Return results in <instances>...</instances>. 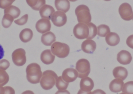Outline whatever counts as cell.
Segmentation results:
<instances>
[{
  "label": "cell",
  "mask_w": 133,
  "mask_h": 94,
  "mask_svg": "<svg viewBox=\"0 0 133 94\" xmlns=\"http://www.w3.org/2000/svg\"><path fill=\"white\" fill-rule=\"evenodd\" d=\"M70 1L72 2H76V1H77V0H69Z\"/></svg>",
  "instance_id": "cell-43"
},
{
  "label": "cell",
  "mask_w": 133,
  "mask_h": 94,
  "mask_svg": "<svg viewBox=\"0 0 133 94\" xmlns=\"http://www.w3.org/2000/svg\"><path fill=\"white\" fill-rule=\"evenodd\" d=\"M92 94H106V93L102 90L100 89L95 90L92 92Z\"/></svg>",
  "instance_id": "cell-36"
},
{
  "label": "cell",
  "mask_w": 133,
  "mask_h": 94,
  "mask_svg": "<svg viewBox=\"0 0 133 94\" xmlns=\"http://www.w3.org/2000/svg\"><path fill=\"white\" fill-rule=\"evenodd\" d=\"M77 94H92V92L91 91L89 92H85V91H83L81 89L79 90Z\"/></svg>",
  "instance_id": "cell-39"
},
{
  "label": "cell",
  "mask_w": 133,
  "mask_h": 94,
  "mask_svg": "<svg viewBox=\"0 0 133 94\" xmlns=\"http://www.w3.org/2000/svg\"><path fill=\"white\" fill-rule=\"evenodd\" d=\"M28 5L33 10L39 11L44 5L46 4V0H26Z\"/></svg>",
  "instance_id": "cell-23"
},
{
  "label": "cell",
  "mask_w": 133,
  "mask_h": 94,
  "mask_svg": "<svg viewBox=\"0 0 133 94\" xmlns=\"http://www.w3.org/2000/svg\"><path fill=\"white\" fill-rule=\"evenodd\" d=\"M5 90L4 87L2 86H0V94H4Z\"/></svg>",
  "instance_id": "cell-41"
},
{
  "label": "cell",
  "mask_w": 133,
  "mask_h": 94,
  "mask_svg": "<svg viewBox=\"0 0 133 94\" xmlns=\"http://www.w3.org/2000/svg\"><path fill=\"white\" fill-rule=\"evenodd\" d=\"M4 13L9 14L12 16L14 19H16L19 16L21 11L18 7L11 5L4 9Z\"/></svg>",
  "instance_id": "cell-24"
},
{
  "label": "cell",
  "mask_w": 133,
  "mask_h": 94,
  "mask_svg": "<svg viewBox=\"0 0 133 94\" xmlns=\"http://www.w3.org/2000/svg\"></svg>",
  "instance_id": "cell-46"
},
{
  "label": "cell",
  "mask_w": 133,
  "mask_h": 94,
  "mask_svg": "<svg viewBox=\"0 0 133 94\" xmlns=\"http://www.w3.org/2000/svg\"><path fill=\"white\" fill-rule=\"evenodd\" d=\"M12 58L15 65L18 66H22L26 62L25 51L22 48L16 49L12 54Z\"/></svg>",
  "instance_id": "cell-7"
},
{
  "label": "cell",
  "mask_w": 133,
  "mask_h": 94,
  "mask_svg": "<svg viewBox=\"0 0 133 94\" xmlns=\"http://www.w3.org/2000/svg\"><path fill=\"white\" fill-rule=\"evenodd\" d=\"M89 29V34L87 39H94L97 34V28L92 23L90 22L87 24Z\"/></svg>",
  "instance_id": "cell-28"
},
{
  "label": "cell",
  "mask_w": 133,
  "mask_h": 94,
  "mask_svg": "<svg viewBox=\"0 0 133 94\" xmlns=\"http://www.w3.org/2000/svg\"><path fill=\"white\" fill-rule=\"evenodd\" d=\"M96 43L90 39H87L84 41L81 44V49L85 53L92 54L96 49Z\"/></svg>",
  "instance_id": "cell-13"
},
{
  "label": "cell",
  "mask_w": 133,
  "mask_h": 94,
  "mask_svg": "<svg viewBox=\"0 0 133 94\" xmlns=\"http://www.w3.org/2000/svg\"><path fill=\"white\" fill-rule=\"evenodd\" d=\"M104 1H110L111 0H104Z\"/></svg>",
  "instance_id": "cell-45"
},
{
  "label": "cell",
  "mask_w": 133,
  "mask_h": 94,
  "mask_svg": "<svg viewBox=\"0 0 133 94\" xmlns=\"http://www.w3.org/2000/svg\"><path fill=\"white\" fill-rule=\"evenodd\" d=\"M4 94H15V90L12 88L10 86L4 87Z\"/></svg>",
  "instance_id": "cell-34"
},
{
  "label": "cell",
  "mask_w": 133,
  "mask_h": 94,
  "mask_svg": "<svg viewBox=\"0 0 133 94\" xmlns=\"http://www.w3.org/2000/svg\"><path fill=\"white\" fill-rule=\"evenodd\" d=\"M75 14L79 23L88 24L90 22L91 16L88 7L85 5H80L75 9Z\"/></svg>",
  "instance_id": "cell-3"
},
{
  "label": "cell",
  "mask_w": 133,
  "mask_h": 94,
  "mask_svg": "<svg viewBox=\"0 0 133 94\" xmlns=\"http://www.w3.org/2000/svg\"><path fill=\"white\" fill-rule=\"evenodd\" d=\"M73 33L75 37L79 39H87L89 34L88 26L85 23H79L74 26Z\"/></svg>",
  "instance_id": "cell-6"
},
{
  "label": "cell",
  "mask_w": 133,
  "mask_h": 94,
  "mask_svg": "<svg viewBox=\"0 0 133 94\" xmlns=\"http://www.w3.org/2000/svg\"><path fill=\"white\" fill-rule=\"evenodd\" d=\"M55 84L56 87L59 90H65L68 88L69 83L65 81L62 79V76H59L58 77Z\"/></svg>",
  "instance_id": "cell-27"
},
{
  "label": "cell",
  "mask_w": 133,
  "mask_h": 94,
  "mask_svg": "<svg viewBox=\"0 0 133 94\" xmlns=\"http://www.w3.org/2000/svg\"><path fill=\"white\" fill-rule=\"evenodd\" d=\"M119 13L121 18L125 21H130L133 18V11L131 5L129 3H124L119 8Z\"/></svg>",
  "instance_id": "cell-8"
},
{
  "label": "cell",
  "mask_w": 133,
  "mask_h": 94,
  "mask_svg": "<svg viewBox=\"0 0 133 94\" xmlns=\"http://www.w3.org/2000/svg\"><path fill=\"white\" fill-rule=\"evenodd\" d=\"M113 76L115 78H120L123 80H125L128 75V71L126 69L119 66L116 67L113 70Z\"/></svg>",
  "instance_id": "cell-21"
},
{
  "label": "cell",
  "mask_w": 133,
  "mask_h": 94,
  "mask_svg": "<svg viewBox=\"0 0 133 94\" xmlns=\"http://www.w3.org/2000/svg\"><path fill=\"white\" fill-rule=\"evenodd\" d=\"M22 94H35L33 91L30 90H27L23 92Z\"/></svg>",
  "instance_id": "cell-40"
},
{
  "label": "cell",
  "mask_w": 133,
  "mask_h": 94,
  "mask_svg": "<svg viewBox=\"0 0 133 94\" xmlns=\"http://www.w3.org/2000/svg\"><path fill=\"white\" fill-rule=\"evenodd\" d=\"M8 2H11V3H13L16 0H5Z\"/></svg>",
  "instance_id": "cell-42"
},
{
  "label": "cell",
  "mask_w": 133,
  "mask_h": 94,
  "mask_svg": "<svg viewBox=\"0 0 133 94\" xmlns=\"http://www.w3.org/2000/svg\"><path fill=\"white\" fill-rule=\"evenodd\" d=\"M15 19L12 16L8 14H4L2 21V24L4 28H8L11 26Z\"/></svg>",
  "instance_id": "cell-25"
},
{
  "label": "cell",
  "mask_w": 133,
  "mask_h": 94,
  "mask_svg": "<svg viewBox=\"0 0 133 94\" xmlns=\"http://www.w3.org/2000/svg\"><path fill=\"white\" fill-rule=\"evenodd\" d=\"M55 94H70V92L67 90H58Z\"/></svg>",
  "instance_id": "cell-38"
},
{
  "label": "cell",
  "mask_w": 133,
  "mask_h": 94,
  "mask_svg": "<svg viewBox=\"0 0 133 94\" xmlns=\"http://www.w3.org/2000/svg\"><path fill=\"white\" fill-rule=\"evenodd\" d=\"M51 21L54 25L57 27L63 26L67 22V17L64 12L58 11L53 14L51 17Z\"/></svg>",
  "instance_id": "cell-9"
},
{
  "label": "cell",
  "mask_w": 133,
  "mask_h": 94,
  "mask_svg": "<svg viewBox=\"0 0 133 94\" xmlns=\"http://www.w3.org/2000/svg\"><path fill=\"white\" fill-rule=\"evenodd\" d=\"M33 36L32 31L29 29H25L22 30L19 33V37L22 42L28 43L31 40Z\"/></svg>",
  "instance_id": "cell-22"
},
{
  "label": "cell",
  "mask_w": 133,
  "mask_h": 94,
  "mask_svg": "<svg viewBox=\"0 0 133 94\" xmlns=\"http://www.w3.org/2000/svg\"><path fill=\"white\" fill-rule=\"evenodd\" d=\"M55 56L51 52L50 49H46L42 52L41 55V59L43 63L46 65H50L54 62Z\"/></svg>",
  "instance_id": "cell-15"
},
{
  "label": "cell",
  "mask_w": 133,
  "mask_h": 94,
  "mask_svg": "<svg viewBox=\"0 0 133 94\" xmlns=\"http://www.w3.org/2000/svg\"><path fill=\"white\" fill-rule=\"evenodd\" d=\"M55 10L51 5L45 4L39 10V13L41 18L51 19L53 14L55 12Z\"/></svg>",
  "instance_id": "cell-16"
},
{
  "label": "cell",
  "mask_w": 133,
  "mask_h": 94,
  "mask_svg": "<svg viewBox=\"0 0 133 94\" xmlns=\"http://www.w3.org/2000/svg\"><path fill=\"white\" fill-rule=\"evenodd\" d=\"M4 56V51L2 46L0 44V59H2Z\"/></svg>",
  "instance_id": "cell-37"
},
{
  "label": "cell",
  "mask_w": 133,
  "mask_h": 94,
  "mask_svg": "<svg viewBox=\"0 0 133 94\" xmlns=\"http://www.w3.org/2000/svg\"><path fill=\"white\" fill-rule=\"evenodd\" d=\"M26 79L30 83L37 84L40 83L42 73L40 66L37 63H32L27 66L26 69Z\"/></svg>",
  "instance_id": "cell-1"
},
{
  "label": "cell",
  "mask_w": 133,
  "mask_h": 94,
  "mask_svg": "<svg viewBox=\"0 0 133 94\" xmlns=\"http://www.w3.org/2000/svg\"><path fill=\"white\" fill-rule=\"evenodd\" d=\"M119 94H127V93H123H123H120Z\"/></svg>",
  "instance_id": "cell-44"
},
{
  "label": "cell",
  "mask_w": 133,
  "mask_h": 94,
  "mask_svg": "<svg viewBox=\"0 0 133 94\" xmlns=\"http://www.w3.org/2000/svg\"><path fill=\"white\" fill-rule=\"evenodd\" d=\"M12 3L8 2L5 0H0V8L5 9L12 5Z\"/></svg>",
  "instance_id": "cell-33"
},
{
  "label": "cell",
  "mask_w": 133,
  "mask_h": 94,
  "mask_svg": "<svg viewBox=\"0 0 133 94\" xmlns=\"http://www.w3.org/2000/svg\"><path fill=\"white\" fill-rule=\"evenodd\" d=\"M124 83L120 78H116L110 83L109 88L112 92L118 93L122 90Z\"/></svg>",
  "instance_id": "cell-17"
},
{
  "label": "cell",
  "mask_w": 133,
  "mask_h": 94,
  "mask_svg": "<svg viewBox=\"0 0 133 94\" xmlns=\"http://www.w3.org/2000/svg\"><path fill=\"white\" fill-rule=\"evenodd\" d=\"M132 55L128 51L122 50L117 55V59L118 62L122 65L130 64L132 60Z\"/></svg>",
  "instance_id": "cell-12"
},
{
  "label": "cell",
  "mask_w": 133,
  "mask_h": 94,
  "mask_svg": "<svg viewBox=\"0 0 133 94\" xmlns=\"http://www.w3.org/2000/svg\"><path fill=\"white\" fill-rule=\"evenodd\" d=\"M106 43L109 46H116L120 42L119 36L116 33L110 32L105 37Z\"/></svg>",
  "instance_id": "cell-19"
},
{
  "label": "cell",
  "mask_w": 133,
  "mask_h": 94,
  "mask_svg": "<svg viewBox=\"0 0 133 94\" xmlns=\"http://www.w3.org/2000/svg\"><path fill=\"white\" fill-rule=\"evenodd\" d=\"M98 36L101 37H105L110 32V29L107 25H100L97 27Z\"/></svg>",
  "instance_id": "cell-26"
},
{
  "label": "cell",
  "mask_w": 133,
  "mask_h": 94,
  "mask_svg": "<svg viewBox=\"0 0 133 94\" xmlns=\"http://www.w3.org/2000/svg\"><path fill=\"white\" fill-rule=\"evenodd\" d=\"M51 23L49 19L42 18L36 23V28L37 32L41 33H45L49 32L51 29Z\"/></svg>",
  "instance_id": "cell-10"
},
{
  "label": "cell",
  "mask_w": 133,
  "mask_h": 94,
  "mask_svg": "<svg viewBox=\"0 0 133 94\" xmlns=\"http://www.w3.org/2000/svg\"><path fill=\"white\" fill-rule=\"evenodd\" d=\"M41 41L45 46H51L56 41V36L52 32H47L42 35Z\"/></svg>",
  "instance_id": "cell-18"
},
{
  "label": "cell",
  "mask_w": 133,
  "mask_h": 94,
  "mask_svg": "<svg viewBox=\"0 0 133 94\" xmlns=\"http://www.w3.org/2000/svg\"><path fill=\"white\" fill-rule=\"evenodd\" d=\"M51 51L54 55L59 58H65L69 54L70 48L66 44L55 42L51 46Z\"/></svg>",
  "instance_id": "cell-4"
},
{
  "label": "cell",
  "mask_w": 133,
  "mask_h": 94,
  "mask_svg": "<svg viewBox=\"0 0 133 94\" xmlns=\"http://www.w3.org/2000/svg\"><path fill=\"white\" fill-rule=\"evenodd\" d=\"M55 5L57 10L64 12H68L70 8V3L69 0H55Z\"/></svg>",
  "instance_id": "cell-20"
},
{
  "label": "cell",
  "mask_w": 133,
  "mask_h": 94,
  "mask_svg": "<svg viewBox=\"0 0 133 94\" xmlns=\"http://www.w3.org/2000/svg\"><path fill=\"white\" fill-rule=\"evenodd\" d=\"M28 17H29L28 15L27 14H26L22 16L20 18L15 20L14 22L18 25H23L27 23L28 20Z\"/></svg>",
  "instance_id": "cell-31"
},
{
  "label": "cell",
  "mask_w": 133,
  "mask_h": 94,
  "mask_svg": "<svg viewBox=\"0 0 133 94\" xmlns=\"http://www.w3.org/2000/svg\"><path fill=\"white\" fill-rule=\"evenodd\" d=\"M122 91L127 94H133V81L125 83L123 85Z\"/></svg>",
  "instance_id": "cell-30"
},
{
  "label": "cell",
  "mask_w": 133,
  "mask_h": 94,
  "mask_svg": "<svg viewBox=\"0 0 133 94\" xmlns=\"http://www.w3.org/2000/svg\"><path fill=\"white\" fill-rule=\"evenodd\" d=\"M58 77L57 75L53 70L44 71L40 81L41 87L46 90L52 89L55 85Z\"/></svg>",
  "instance_id": "cell-2"
},
{
  "label": "cell",
  "mask_w": 133,
  "mask_h": 94,
  "mask_svg": "<svg viewBox=\"0 0 133 94\" xmlns=\"http://www.w3.org/2000/svg\"><path fill=\"white\" fill-rule=\"evenodd\" d=\"M76 69L78 73V77L82 79L87 77L90 72V62L85 59H79L76 63Z\"/></svg>",
  "instance_id": "cell-5"
},
{
  "label": "cell",
  "mask_w": 133,
  "mask_h": 94,
  "mask_svg": "<svg viewBox=\"0 0 133 94\" xmlns=\"http://www.w3.org/2000/svg\"><path fill=\"white\" fill-rule=\"evenodd\" d=\"M78 77V72L76 70L73 68H67L62 73V79L66 83L74 82Z\"/></svg>",
  "instance_id": "cell-11"
},
{
  "label": "cell",
  "mask_w": 133,
  "mask_h": 94,
  "mask_svg": "<svg viewBox=\"0 0 133 94\" xmlns=\"http://www.w3.org/2000/svg\"><path fill=\"white\" fill-rule=\"evenodd\" d=\"M10 66V63L6 59L0 60V69L5 70Z\"/></svg>",
  "instance_id": "cell-32"
},
{
  "label": "cell",
  "mask_w": 133,
  "mask_h": 94,
  "mask_svg": "<svg viewBox=\"0 0 133 94\" xmlns=\"http://www.w3.org/2000/svg\"><path fill=\"white\" fill-rule=\"evenodd\" d=\"M9 77L7 72L4 70L0 69V86H4L9 81Z\"/></svg>",
  "instance_id": "cell-29"
},
{
  "label": "cell",
  "mask_w": 133,
  "mask_h": 94,
  "mask_svg": "<svg viewBox=\"0 0 133 94\" xmlns=\"http://www.w3.org/2000/svg\"><path fill=\"white\" fill-rule=\"evenodd\" d=\"M94 86V83L93 80L90 77H87L82 78L80 83V89L85 92L91 91Z\"/></svg>",
  "instance_id": "cell-14"
},
{
  "label": "cell",
  "mask_w": 133,
  "mask_h": 94,
  "mask_svg": "<svg viewBox=\"0 0 133 94\" xmlns=\"http://www.w3.org/2000/svg\"><path fill=\"white\" fill-rule=\"evenodd\" d=\"M126 43L128 46L133 49V35H130L127 38Z\"/></svg>",
  "instance_id": "cell-35"
}]
</instances>
